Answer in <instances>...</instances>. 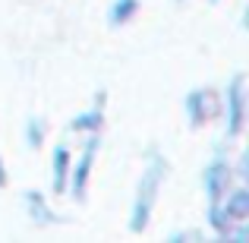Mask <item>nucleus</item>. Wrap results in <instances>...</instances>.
I'll return each mask as SVG.
<instances>
[{"label":"nucleus","instance_id":"1","mask_svg":"<svg viewBox=\"0 0 249 243\" xmlns=\"http://www.w3.org/2000/svg\"><path fill=\"white\" fill-rule=\"evenodd\" d=\"M170 174V161L161 149H148L145 152V170H142L139 183H136V193H133V206H129V231L142 234L148 231V221L155 215V202H158V193L164 187Z\"/></svg>","mask_w":249,"mask_h":243},{"label":"nucleus","instance_id":"2","mask_svg":"<svg viewBox=\"0 0 249 243\" xmlns=\"http://www.w3.org/2000/svg\"><path fill=\"white\" fill-rule=\"evenodd\" d=\"M221 123H224V139L237 142L246 133V120H249V82L243 73H233L227 79L224 92H221Z\"/></svg>","mask_w":249,"mask_h":243},{"label":"nucleus","instance_id":"3","mask_svg":"<svg viewBox=\"0 0 249 243\" xmlns=\"http://www.w3.org/2000/svg\"><path fill=\"white\" fill-rule=\"evenodd\" d=\"M101 152V133H89L79 149V155L70 164V180H67V196H73L76 202H85L91 187V174H95V161Z\"/></svg>","mask_w":249,"mask_h":243},{"label":"nucleus","instance_id":"4","mask_svg":"<svg viewBox=\"0 0 249 243\" xmlns=\"http://www.w3.org/2000/svg\"><path fill=\"white\" fill-rule=\"evenodd\" d=\"M183 114H186V123L193 130L208 127L212 120H218V117H221V92L212 89V85L189 89L186 98H183Z\"/></svg>","mask_w":249,"mask_h":243},{"label":"nucleus","instance_id":"5","mask_svg":"<svg viewBox=\"0 0 249 243\" xmlns=\"http://www.w3.org/2000/svg\"><path fill=\"white\" fill-rule=\"evenodd\" d=\"M199 183H202V193H205L208 202H221V196L233 187V168H231V155L227 152H214L212 158L205 161L199 174Z\"/></svg>","mask_w":249,"mask_h":243},{"label":"nucleus","instance_id":"6","mask_svg":"<svg viewBox=\"0 0 249 243\" xmlns=\"http://www.w3.org/2000/svg\"><path fill=\"white\" fill-rule=\"evenodd\" d=\"M22 206H25V215L32 218L35 227H51V224H63V215L54 212V206L48 202V196L41 189H25L22 193Z\"/></svg>","mask_w":249,"mask_h":243},{"label":"nucleus","instance_id":"7","mask_svg":"<svg viewBox=\"0 0 249 243\" xmlns=\"http://www.w3.org/2000/svg\"><path fill=\"white\" fill-rule=\"evenodd\" d=\"M70 164H73V152L67 146H54L51 149V161H48V180H51V193L54 196H67V180H70Z\"/></svg>","mask_w":249,"mask_h":243},{"label":"nucleus","instance_id":"8","mask_svg":"<svg viewBox=\"0 0 249 243\" xmlns=\"http://www.w3.org/2000/svg\"><path fill=\"white\" fill-rule=\"evenodd\" d=\"M221 208L231 221H249V183H233L221 196Z\"/></svg>","mask_w":249,"mask_h":243},{"label":"nucleus","instance_id":"9","mask_svg":"<svg viewBox=\"0 0 249 243\" xmlns=\"http://www.w3.org/2000/svg\"><path fill=\"white\" fill-rule=\"evenodd\" d=\"M104 127V108H98V104H91V108L79 111V114L70 120V130L79 136H89V133H101Z\"/></svg>","mask_w":249,"mask_h":243},{"label":"nucleus","instance_id":"10","mask_svg":"<svg viewBox=\"0 0 249 243\" xmlns=\"http://www.w3.org/2000/svg\"><path fill=\"white\" fill-rule=\"evenodd\" d=\"M231 224H233V221L227 218V212L221 208V202H208V208H205V227L212 231V240L214 243H224Z\"/></svg>","mask_w":249,"mask_h":243},{"label":"nucleus","instance_id":"11","mask_svg":"<svg viewBox=\"0 0 249 243\" xmlns=\"http://www.w3.org/2000/svg\"><path fill=\"white\" fill-rule=\"evenodd\" d=\"M136 16H139V0H110V6H107V25L110 29H123Z\"/></svg>","mask_w":249,"mask_h":243},{"label":"nucleus","instance_id":"12","mask_svg":"<svg viewBox=\"0 0 249 243\" xmlns=\"http://www.w3.org/2000/svg\"><path fill=\"white\" fill-rule=\"evenodd\" d=\"M22 142L29 149H41L48 142V120L44 117H29L22 123Z\"/></svg>","mask_w":249,"mask_h":243},{"label":"nucleus","instance_id":"13","mask_svg":"<svg viewBox=\"0 0 249 243\" xmlns=\"http://www.w3.org/2000/svg\"><path fill=\"white\" fill-rule=\"evenodd\" d=\"M167 243H208V234L199 227H183V231H170Z\"/></svg>","mask_w":249,"mask_h":243},{"label":"nucleus","instance_id":"14","mask_svg":"<svg viewBox=\"0 0 249 243\" xmlns=\"http://www.w3.org/2000/svg\"><path fill=\"white\" fill-rule=\"evenodd\" d=\"M233 168V180L237 183H249V152H240L237 161H231Z\"/></svg>","mask_w":249,"mask_h":243},{"label":"nucleus","instance_id":"15","mask_svg":"<svg viewBox=\"0 0 249 243\" xmlns=\"http://www.w3.org/2000/svg\"><path fill=\"white\" fill-rule=\"evenodd\" d=\"M91 104L104 108V104H107V92H104V89H98V92H95V101H91Z\"/></svg>","mask_w":249,"mask_h":243},{"label":"nucleus","instance_id":"16","mask_svg":"<svg viewBox=\"0 0 249 243\" xmlns=\"http://www.w3.org/2000/svg\"><path fill=\"white\" fill-rule=\"evenodd\" d=\"M6 180H10V174H6V164H3V155H0V189L6 187Z\"/></svg>","mask_w":249,"mask_h":243},{"label":"nucleus","instance_id":"17","mask_svg":"<svg viewBox=\"0 0 249 243\" xmlns=\"http://www.w3.org/2000/svg\"><path fill=\"white\" fill-rule=\"evenodd\" d=\"M174 3H177V6H183V3H186V0H174Z\"/></svg>","mask_w":249,"mask_h":243},{"label":"nucleus","instance_id":"18","mask_svg":"<svg viewBox=\"0 0 249 243\" xmlns=\"http://www.w3.org/2000/svg\"><path fill=\"white\" fill-rule=\"evenodd\" d=\"M208 3H221V0H208Z\"/></svg>","mask_w":249,"mask_h":243}]
</instances>
